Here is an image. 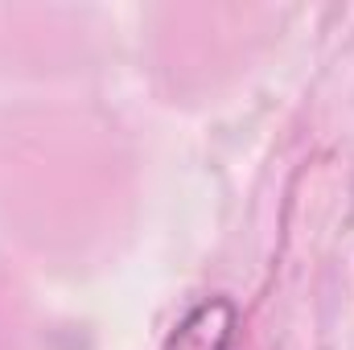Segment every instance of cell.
Instances as JSON below:
<instances>
[{"instance_id": "cell-1", "label": "cell", "mask_w": 354, "mask_h": 350, "mask_svg": "<svg viewBox=\"0 0 354 350\" xmlns=\"http://www.w3.org/2000/svg\"><path fill=\"white\" fill-rule=\"evenodd\" d=\"M231 334H235V305L227 297H210L181 317L165 350H227Z\"/></svg>"}]
</instances>
